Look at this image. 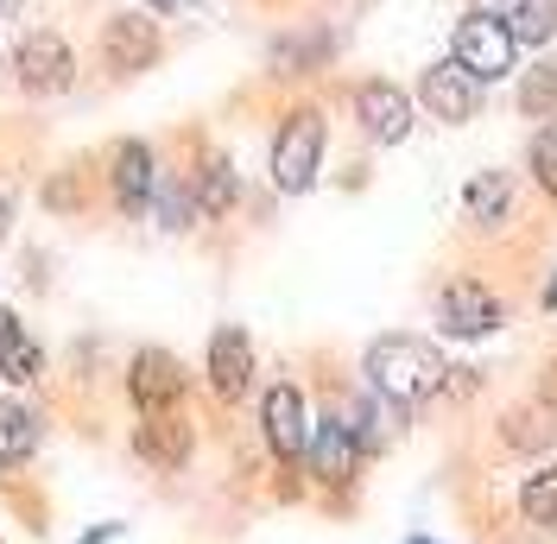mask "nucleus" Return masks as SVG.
I'll return each instance as SVG.
<instances>
[{"instance_id": "obj_14", "label": "nucleus", "mask_w": 557, "mask_h": 544, "mask_svg": "<svg viewBox=\"0 0 557 544\" xmlns=\"http://www.w3.org/2000/svg\"><path fill=\"white\" fill-rule=\"evenodd\" d=\"M134 449L152 462V469H184L190 462V449H197V437H190V418H177V411H146L134 431Z\"/></svg>"}, {"instance_id": "obj_9", "label": "nucleus", "mask_w": 557, "mask_h": 544, "mask_svg": "<svg viewBox=\"0 0 557 544\" xmlns=\"http://www.w3.org/2000/svg\"><path fill=\"white\" fill-rule=\"evenodd\" d=\"M108 184H114V209L139 222L146 209H152V190H159V159H152V146L146 139H121L114 146V165H108Z\"/></svg>"}, {"instance_id": "obj_18", "label": "nucleus", "mask_w": 557, "mask_h": 544, "mask_svg": "<svg viewBox=\"0 0 557 544\" xmlns=\"http://www.w3.org/2000/svg\"><path fill=\"white\" fill-rule=\"evenodd\" d=\"M190 197H197V215H209V222H222L228 209L242 203V184H235V165L222 159V152H209L203 171H197V184H190Z\"/></svg>"}, {"instance_id": "obj_11", "label": "nucleus", "mask_w": 557, "mask_h": 544, "mask_svg": "<svg viewBox=\"0 0 557 544\" xmlns=\"http://www.w3.org/2000/svg\"><path fill=\"white\" fill-rule=\"evenodd\" d=\"M247 386H253V342H247L242 323H222L209 336V393L235 406Z\"/></svg>"}, {"instance_id": "obj_10", "label": "nucleus", "mask_w": 557, "mask_h": 544, "mask_svg": "<svg viewBox=\"0 0 557 544\" xmlns=\"http://www.w3.org/2000/svg\"><path fill=\"white\" fill-rule=\"evenodd\" d=\"M355 121H361V134L374 146H399L412 134V96L393 89V83H361L355 89Z\"/></svg>"}, {"instance_id": "obj_16", "label": "nucleus", "mask_w": 557, "mask_h": 544, "mask_svg": "<svg viewBox=\"0 0 557 544\" xmlns=\"http://www.w3.org/2000/svg\"><path fill=\"white\" fill-rule=\"evenodd\" d=\"M0 374L13 380V386H33L45 374V355H38L33 330L20 317H7V310H0Z\"/></svg>"}, {"instance_id": "obj_4", "label": "nucleus", "mask_w": 557, "mask_h": 544, "mask_svg": "<svg viewBox=\"0 0 557 544\" xmlns=\"http://www.w3.org/2000/svg\"><path fill=\"white\" fill-rule=\"evenodd\" d=\"M13 83H20L26 96H64L70 83H76V51H70L51 26H38V33H26L20 51H13Z\"/></svg>"}, {"instance_id": "obj_6", "label": "nucleus", "mask_w": 557, "mask_h": 544, "mask_svg": "<svg viewBox=\"0 0 557 544\" xmlns=\"http://www.w3.org/2000/svg\"><path fill=\"white\" fill-rule=\"evenodd\" d=\"M437 323L450 330V336H494L500 323H507V310H500V298L487 292L482 279H450L444 292H437Z\"/></svg>"}, {"instance_id": "obj_30", "label": "nucleus", "mask_w": 557, "mask_h": 544, "mask_svg": "<svg viewBox=\"0 0 557 544\" xmlns=\"http://www.w3.org/2000/svg\"><path fill=\"white\" fill-rule=\"evenodd\" d=\"M412 544H437V539H412Z\"/></svg>"}, {"instance_id": "obj_8", "label": "nucleus", "mask_w": 557, "mask_h": 544, "mask_svg": "<svg viewBox=\"0 0 557 544\" xmlns=\"http://www.w3.org/2000/svg\"><path fill=\"white\" fill-rule=\"evenodd\" d=\"M184 361H177L172 348H139L134 368H127V393H134L139 418L146 411H177V399H184Z\"/></svg>"}, {"instance_id": "obj_5", "label": "nucleus", "mask_w": 557, "mask_h": 544, "mask_svg": "<svg viewBox=\"0 0 557 544\" xmlns=\"http://www.w3.org/2000/svg\"><path fill=\"white\" fill-rule=\"evenodd\" d=\"M260 424H267V443L285 469H298L311 456V411H305V393L292 380L267 386V406H260Z\"/></svg>"}, {"instance_id": "obj_1", "label": "nucleus", "mask_w": 557, "mask_h": 544, "mask_svg": "<svg viewBox=\"0 0 557 544\" xmlns=\"http://www.w3.org/2000/svg\"><path fill=\"white\" fill-rule=\"evenodd\" d=\"M368 386L393 399L399 411L424 406V399H437L444 386H450V368H444V355L431 348V342L418 336H381L368 348Z\"/></svg>"}, {"instance_id": "obj_19", "label": "nucleus", "mask_w": 557, "mask_h": 544, "mask_svg": "<svg viewBox=\"0 0 557 544\" xmlns=\"http://www.w3.org/2000/svg\"><path fill=\"white\" fill-rule=\"evenodd\" d=\"M330 51H336V38L330 33H292L273 45V70L278 76H311V70L330 64Z\"/></svg>"}, {"instance_id": "obj_12", "label": "nucleus", "mask_w": 557, "mask_h": 544, "mask_svg": "<svg viewBox=\"0 0 557 544\" xmlns=\"http://www.w3.org/2000/svg\"><path fill=\"white\" fill-rule=\"evenodd\" d=\"M418 102L431 108L437 121H475V108H482V83L450 58V64H431L424 76H418Z\"/></svg>"}, {"instance_id": "obj_3", "label": "nucleus", "mask_w": 557, "mask_h": 544, "mask_svg": "<svg viewBox=\"0 0 557 544\" xmlns=\"http://www.w3.org/2000/svg\"><path fill=\"white\" fill-rule=\"evenodd\" d=\"M450 58L475 83H500V76H513L520 70V45H513V33L500 26V13H462L456 20V33H450Z\"/></svg>"}, {"instance_id": "obj_26", "label": "nucleus", "mask_w": 557, "mask_h": 544, "mask_svg": "<svg viewBox=\"0 0 557 544\" xmlns=\"http://www.w3.org/2000/svg\"><path fill=\"white\" fill-rule=\"evenodd\" d=\"M13 235V197H7V190H0V240Z\"/></svg>"}, {"instance_id": "obj_22", "label": "nucleus", "mask_w": 557, "mask_h": 544, "mask_svg": "<svg viewBox=\"0 0 557 544\" xmlns=\"http://www.w3.org/2000/svg\"><path fill=\"white\" fill-rule=\"evenodd\" d=\"M520 512L532 519V526H552V532H557V462H552V469H539V475H525Z\"/></svg>"}, {"instance_id": "obj_2", "label": "nucleus", "mask_w": 557, "mask_h": 544, "mask_svg": "<svg viewBox=\"0 0 557 544\" xmlns=\"http://www.w3.org/2000/svg\"><path fill=\"white\" fill-rule=\"evenodd\" d=\"M323 139H330L323 108H292V114L278 121V134H273V184L285 190V197H305V190L317 184Z\"/></svg>"}, {"instance_id": "obj_23", "label": "nucleus", "mask_w": 557, "mask_h": 544, "mask_svg": "<svg viewBox=\"0 0 557 544\" xmlns=\"http://www.w3.org/2000/svg\"><path fill=\"white\" fill-rule=\"evenodd\" d=\"M532 177L557 197V127H539V139H532Z\"/></svg>"}, {"instance_id": "obj_20", "label": "nucleus", "mask_w": 557, "mask_h": 544, "mask_svg": "<svg viewBox=\"0 0 557 544\" xmlns=\"http://www.w3.org/2000/svg\"><path fill=\"white\" fill-rule=\"evenodd\" d=\"M500 26L513 33V45H552L557 33V0H507Z\"/></svg>"}, {"instance_id": "obj_29", "label": "nucleus", "mask_w": 557, "mask_h": 544, "mask_svg": "<svg viewBox=\"0 0 557 544\" xmlns=\"http://www.w3.org/2000/svg\"><path fill=\"white\" fill-rule=\"evenodd\" d=\"M152 7H159V13H172V7H184V0H152Z\"/></svg>"}, {"instance_id": "obj_24", "label": "nucleus", "mask_w": 557, "mask_h": 544, "mask_svg": "<svg viewBox=\"0 0 557 544\" xmlns=\"http://www.w3.org/2000/svg\"><path fill=\"white\" fill-rule=\"evenodd\" d=\"M545 437H552V431L539 424V411H520V418H507V443H520V449H539Z\"/></svg>"}, {"instance_id": "obj_21", "label": "nucleus", "mask_w": 557, "mask_h": 544, "mask_svg": "<svg viewBox=\"0 0 557 544\" xmlns=\"http://www.w3.org/2000/svg\"><path fill=\"white\" fill-rule=\"evenodd\" d=\"M520 114L525 121H557V64L520 70Z\"/></svg>"}, {"instance_id": "obj_27", "label": "nucleus", "mask_w": 557, "mask_h": 544, "mask_svg": "<svg viewBox=\"0 0 557 544\" xmlns=\"http://www.w3.org/2000/svg\"><path fill=\"white\" fill-rule=\"evenodd\" d=\"M108 539H114V526H102V532H96V539H83V544H108Z\"/></svg>"}, {"instance_id": "obj_28", "label": "nucleus", "mask_w": 557, "mask_h": 544, "mask_svg": "<svg viewBox=\"0 0 557 544\" xmlns=\"http://www.w3.org/2000/svg\"><path fill=\"white\" fill-rule=\"evenodd\" d=\"M545 310H557V279H552V285H545Z\"/></svg>"}, {"instance_id": "obj_15", "label": "nucleus", "mask_w": 557, "mask_h": 544, "mask_svg": "<svg viewBox=\"0 0 557 544\" xmlns=\"http://www.w3.org/2000/svg\"><path fill=\"white\" fill-rule=\"evenodd\" d=\"M462 209H469L475 228H500L513 215V171H475L462 184Z\"/></svg>"}, {"instance_id": "obj_17", "label": "nucleus", "mask_w": 557, "mask_h": 544, "mask_svg": "<svg viewBox=\"0 0 557 544\" xmlns=\"http://www.w3.org/2000/svg\"><path fill=\"white\" fill-rule=\"evenodd\" d=\"M38 437H45L38 411H26L20 399H0V469H20V462H33V456H38Z\"/></svg>"}, {"instance_id": "obj_25", "label": "nucleus", "mask_w": 557, "mask_h": 544, "mask_svg": "<svg viewBox=\"0 0 557 544\" xmlns=\"http://www.w3.org/2000/svg\"><path fill=\"white\" fill-rule=\"evenodd\" d=\"M76 203H83V197H76V177H70V171H64V177H51V184H45V209H64V215H70Z\"/></svg>"}, {"instance_id": "obj_13", "label": "nucleus", "mask_w": 557, "mask_h": 544, "mask_svg": "<svg viewBox=\"0 0 557 544\" xmlns=\"http://www.w3.org/2000/svg\"><path fill=\"white\" fill-rule=\"evenodd\" d=\"M355 469H361V437H355V424H348L343 411L317 418L311 424V475L330 481V487H343Z\"/></svg>"}, {"instance_id": "obj_7", "label": "nucleus", "mask_w": 557, "mask_h": 544, "mask_svg": "<svg viewBox=\"0 0 557 544\" xmlns=\"http://www.w3.org/2000/svg\"><path fill=\"white\" fill-rule=\"evenodd\" d=\"M165 38H159V20H139V13H114L102 26V64L114 76H139V70L159 64Z\"/></svg>"}]
</instances>
